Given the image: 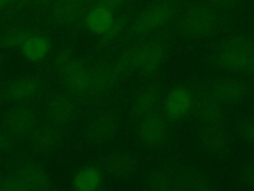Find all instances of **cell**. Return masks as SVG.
Here are the masks:
<instances>
[{"label":"cell","instance_id":"d6986e66","mask_svg":"<svg viewBox=\"0 0 254 191\" xmlns=\"http://www.w3.org/2000/svg\"><path fill=\"white\" fill-rule=\"evenodd\" d=\"M170 12L164 6H154L144 12L139 18V26L143 28H155L162 25L168 18Z\"/></svg>","mask_w":254,"mask_h":191},{"label":"cell","instance_id":"30bf717a","mask_svg":"<svg viewBox=\"0 0 254 191\" xmlns=\"http://www.w3.org/2000/svg\"><path fill=\"white\" fill-rule=\"evenodd\" d=\"M32 143L40 150H51L63 140V133L56 124H46L35 128L32 133Z\"/></svg>","mask_w":254,"mask_h":191},{"label":"cell","instance_id":"6da1fadb","mask_svg":"<svg viewBox=\"0 0 254 191\" xmlns=\"http://www.w3.org/2000/svg\"><path fill=\"white\" fill-rule=\"evenodd\" d=\"M207 58L217 70L254 76V38L246 34L225 37L211 48Z\"/></svg>","mask_w":254,"mask_h":191},{"label":"cell","instance_id":"e0dca14e","mask_svg":"<svg viewBox=\"0 0 254 191\" xmlns=\"http://www.w3.org/2000/svg\"><path fill=\"white\" fill-rule=\"evenodd\" d=\"M65 82L70 90L79 93L89 87L90 79L86 69L82 66L72 65L65 72Z\"/></svg>","mask_w":254,"mask_h":191},{"label":"cell","instance_id":"7c38bea8","mask_svg":"<svg viewBox=\"0 0 254 191\" xmlns=\"http://www.w3.org/2000/svg\"><path fill=\"white\" fill-rule=\"evenodd\" d=\"M87 28L95 34L102 35L109 32L114 25V16L107 6L94 7L86 17Z\"/></svg>","mask_w":254,"mask_h":191},{"label":"cell","instance_id":"4fadbf2b","mask_svg":"<svg viewBox=\"0 0 254 191\" xmlns=\"http://www.w3.org/2000/svg\"><path fill=\"white\" fill-rule=\"evenodd\" d=\"M102 176L100 172L94 168H84L79 170L73 177L72 186L79 191L97 190L102 185Z\"/></svg>","mask_w":254,"mask_h":191},{"label":"cell","instance_id":"8992f818","mask_svg":"<svg viewBox=\"0 0 254 191\" xmlns=\"http://www.w3.org/2000/svg\"><path fill=\"white\" fill-rule=\"evenodd\" d=\"M114 120L107 115H100L91 119L84 127L85 138L95 144H102L110 140L115 134Z\"/></svg>","mask_w":254,"mask_h":191},{"label":"cell","instance_id":"7402d4cb","mask_svg":"<svg viewBox=\"0 0 254 191\" xmlns=\"http://www.w3.org/2000/svg\"><path fill=\"white\" fill-rule=\"evenodd\" d=\"M207 1L211 7L222 9V10H233L240 3V0H207Z\"/></svg>","mask_w":254,"mask_h":191},{"label":"cell","instance_id":"ba28073f","mask_svg":"<svg viewBox=\"0 0 254 191\" xmlns=\"http://www.w3.org/2000/svg\"><path fill=\"white\" fill-rule=\"evenodd\" d=\"M47 116L53 124H67L75 116V106L69 98L61 96H56L47 106Z\"/></svg>","mask_w":254,"mask_h":191},{"label":"cell","instance_id":"5b68a950","mask_svg":"<svg viewBox=\"0 0 254 191\" xmlns=\"http://www.w3.org/2000/svg\"><path fill=\"white\" fill-rule=\"evenodd\" d=\"M191 96L184 88L172 89L164 98L163 109L165 114L172 119L185 117L191 109Z\"/></svg>","mask_w":254,"mask_h":191},{"label":"cell","instance_id":"5bb4252c","mask_svg":"<svg viewBox=\"0 0 254 191\" xmlns=\"http://www.w3.org/2000/svg\"><path fill=\"white\" fill-rule=\"evenodd\" d=\"M11 131L16 134H27L32 133L35 129V116L27 109H17L10 116Z\"/></svg>","mask_w":254,"mask_h":191},{"label":"cell","instance_id":"ac0fdd59","mask_svg":"<svg viewBox=\"0 0 254 191\" xmlns=\"http://www.w3.org/2000/svg\"><path fill=\"white\" fill-rule=\"evenodd\" d=\"M157 101V96L154 92L146 90L140 93L132 102V112L137 117H142L148 113L152 112L153 107Z\"/></svg>","mask_w":254,"mask_h":191},{"label":"cell","instance_id":"9a60e30c","mask_svg":"<svg viewBox=\"0 0 254 191\" xmlns=\"http://www.w3.org/2000/svg\"><path fill=\"white\" fill-rule=\"evenodd\" d=\"M50 44L48 40L41 36L30 37L24 40L22 51L26 58L32 61L42 60L49 52Z\"/></svg>","mask_w":254,"mask_h":191},{"label":"cell","instance_id":"277c9868","mask_svg":"<svg viewBox=\"0 0 254 191\" xmlns=\"http://www.w3.org/2000/svg\"><path fill=\"white\" fill-rule=\"evenodd\" d=\"M245 87L234 79L219 80L210 89V97L218 105L230 106L243 101Z\"/></svg>","mask_w":254,"mask_h":191},{"label":"cell","instance_id":"3957f363","mask_svg":"<svg viewBox=\"0 0 254 191\" xmlns=\"http://www.w3.org/2000/svg\"><path fill=\"white\" fill-rule=\"evenodd\" d=\"M136 134L142 144L147 147L156 148L165 143L169 130L165 120L151 112L139 118Z\"/></svg>","mask_w":254,"mask_h":191},{"label":"cell","instance_id":"44dd1931","mask_svg":"<svg viewBox=\"0 0 254 191\" xmlns=\"http://www.w3.org/2000/svg\"><path fill=\"white\" fill-rule=\"evenodd\" d=\"M14 133L5 127H0V151L9 150L14 146Z\"/></svg>","mask_w":254,"mask_h":191},{"label":"cell","instance_id":"52a82bcc","mask_svg":"<svg viewBox=\"0 0 254 191\" xmlns=\"http://www.w3.org/2000/svg\"><path fill=\"white\" fill-rule=\"evenodd\" d=\"M15 176L19 180L23 190H42L48 188L50 179L47 172L36 164H24Z\"/></svg>","mask_w":254,"mask_h":191},{"label":"cell","instance_id":"ffe728a7","mask_svg":"<svg viewBox=\"0 0 254 191\" xmlns=\"http://www.w3.org/2000/svg\"><path fill=\"white\" fill-rule=\"evenodd\" d=\"M237 133L243 142L254 145V117L242 118L237 125Z\"/></svg>","mask_w":254,"mask_h":191},{"label":"cell","instance_id":"2e32d148","mask_svg":"<svg viewBox=\"0 0 254 191\" xmlns=\"http://www.w3.org/2000/svg\"><path fill=\"white\" fill-rule=\"evenodd\" d=\"M226 135L227 134L217 125V123L213 125V122H209V126L201 134V142L208 151H218L225 146V143H227Z\"/></svg>","mask_w":254,"mask_h":191},{"label":"cell","instance_id":"cb8c5ba5","mask_svg":"<svg viewBox=\"0 0 254 191\" xmlns=\"http://www.w3.org/2000/svg\"><path fill=\"white\" fill-rule=\"evenodd\" d=\"M7 1H8V0H0V9L7 3Z\"/></svg>","mask_w":254,"mask_h":191},{"label":"cell","instance_id":"8fae6325","mask_svg":"<svg viewBox=\"0 0 254 191\" xmlns=\"http://www.w3.org/2000/svg\"><path fill=\"white\" fill-rule=\"evenodd\" d=\"M38 87V83L34 79H16L6 84L4 87V94L10 100H26L36 95Z\"/></svg>","mask_w":254,"mask_h":191},{"label":"cell","instance_id":"9c48e42d","mask_svg":"<svg viewBox=\"0 0 254 191\" xmlns=\"http://www.w3.org/2000/svg\"><path fill=\"white\" fill-rule=\"evenodd\" d=\"M103 167L105 171L111 175L125 176L134 171L136 168V160L128 151L114 150L104 158Z\"/></svg>","mask_w":254,"mask_h":191},{"label":"cell","instance_id":"603a6c76","mask_svg":"<svg viewBox=\"0 0 254 191\" xmlns=\"http://www.w3.org/2000/svg\"><path fill=\"white\" fill-rule=\"evenodd\" d=\"M242 178L246 185L254 188V163L249 164L242 172Z\"/></svg>","mask_w":254,"mask_h":191},{"label":"cell","instance_id":"7a4b0ae2","mask_svg":"<svg viewBox=\"0 0 254 191\" xmlns=\"http://www.w3.org/2000/svg\"><path fill=\"white\" fill-rule=\"evenodd\" d=\"M218 23L211 7H195L188 11L181 21V31L188 37L201 39L213 33Z\"/></svg>","mask_w":254,"mask_h":191}]
</instances>
